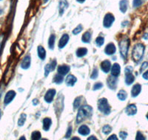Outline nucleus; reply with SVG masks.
Masks as SVG:
<instances>
[{
	"mask_svg": "<svg viewBox=\"0 0 148 140\" xmlns=\"http://www.w3.org/2000/svg\"><path fill=\"white\" fill-rule=\"evenodd\" d=\"M93 113V108L89 106H83L78 109V114L76 116V122L81 123L82 122L86 120L87 117H90Z\"/></svg>",
	"mask_w": 148,
	"mask_h": 140,
	"instance_id": "1",
	"label": "nucleus"
},
{
	"mask_svg": "<svg viewBox=\"0 0 148 140\" xmlns=\"http://www.w3.org/2000/svg\"><path fill=\"white\" fill-rule=\"evenodd\" d=\"M145 52V46L144 44H137L134 46L133 49V53H132V57L133 59L135 62H138L142 58Z\"/></svg>",
	"mask_w": 148,
	"mask_h": 140,
	"instance_id": "2",
	"label": "nucleus"
},
{
	"mask_svg": "<svg viewBox=\"0 0 148 140\" xmlns=\"http://www.w3.org/2000/svg\"><path fill=\"white\" fill-rule=\"evenodd\" d=\"M119 51L121 53V57L125 59L128 56V49H129L130 45V40L128 37H125L121 40V41L119 42Z\"/></svg>",
	"mask_w": 148,
	"mask_h": 140,
	"instance_id": "3",
	"label": "nucleus"
},
{
	"mask_svg": "<svg viewBox=\"0 0 148 140\" xmlns=\"http://www.w3.org/2000/svg\"><path fill=\"white\" fill-rule=\"evenodd\" d=\"M98 108L101 112L104 114H109L110 113V107L106 98H101L98 101Z\"/></svg>",
	"mask_w": 148,
	"mask_h": 140,
	"instance_id": "4",
	"label": "nucleus"
},
{
	"mask_svg": "<svg viewBox=\"0 0 148 140\" xmlns=\"http://www.w3.org/2000/svg\"><path fill=\"white\" fill-rule=\"evenodd\" d=\"M115 21V17L113 15L110 13H108V14H106L104 16V20H103V25L106 28H109L112 26L113 23Z\"/></svg>",
	"mask_w": 148,
	"mask_h": 140,
	"instance_id": "5",
	"label": "nucleus"
},
{
	"mask_svg": "<svg viewBox=\"0 0 148 140\" xmlns=\"http://www.w3.org/2000/svg\"><path fill=\"white\" fill-rule=\"evenodd\" d=\"M16 92L14 91V90H10V91H8L5 97V99H4V104L5 106L8 105L9 103H10L12 102V100H14L16 97Z\"/></svg>",
	"mask_w": 148,
	"mask_h": 140,
	"instance_id": "6",
	"label": "nucleus"
},
{
	"mask_svg": "<svg viewBox=\"0 0 148 140\" xmlns=\"http://www.w3.org/2000/svg\"><path fill=\"white\" fill-rule=\"evenodd\" d=\"M56 59H54L53 61H51L50 64H47L45 67H44V76L47 77L49 74V73L51 71H53L56 66Z\"/></svg>",
	"mask_w": 148,
	"mask_h": 140,
	"instance_id": "7",
	"label": "nucleus"
},
{
	"mask_svg": "<svg viewBox=\"0 0 148 140\" xmlns=\"http://www.w3.org/2000/svg\"><path fill=\"white\" fill-rule=\"evenodd\" d=\"M56 90L53 89H49L46 92L45 95H44V100L46 101V103H50L53 100V98H54L55 95H56Z\"/></svg>",
	"mask_w": 148,
	"mask_h": 140,
	"instance_id": "8",
	"label": "nucleus"
},
{
	"mask_svg": "<svg viewBox=\"0 0 148 140\" xmlns=\"http://www.w3.org/2000/svg\"><path fill=\"white\" fill-rule=\"evenodd\" d=\"M107 86L109 87L110 89L114 90L116 89V86H117V78L114 76H110L107 80Z\"/></svg>",
	"mask_w": 148,
	"mask_h": 140,
	"instance_id": "9",
	"label": "nucleus"
},
{
	"mask_svg": "<svg viewBox=\"0 0 148 140\" xmlns=\"http://www.w3.org/2000/svg\"><path fill=\"white\" fill-rule=\"evenodd\" d=\"M68 2L67 0H59V15L62 16L65 13V10L68 7Z\"/></svg>",
	"mask_w": 148,
	"mask_h": 140,
	"instance_id": "10",
	"label": "nucleus"
},
{
	"mask_svg": "<svg viewBox=\"0 0 148 140\" xmlns=\"http://www.w3.org/2000/svg\"><path fill=\"white\" fill-rule=\"evenodd\" d=\"M116 46L114 45V44H113V43H110V44H107V45L106 46L105 49H104V52H105L107 55H113L115 52H116Z\"/></svg>",
	"mask_w": 148,
	"mask_h": 140,
	"instance_id": "11",
	"label": "nucleus"
},
{
	"mask_svg": "<svg viewBox=\"0 0 148 140\" xmlns=\"http://www.w3.org/2000/svg\"><path fill=\"white\" fill-rule=\"evenodd\" d=\"M31 57L30 55H26L24 57V59L22 60V64H21V67L23 69H29L31 66Z\"/></svg>",
	"mask_w": 148,
	"mask_h": 140,
	"instance_id": "12",
	"label": "nucleus"
},
{
	"mask_svg": "<svg viewBox=\"0 0 148 140\" xmlns=\"http://www.w3.org/2000/svg\"><path fill=\"white\" fill-rule=\"evenodd\" d=\"M69 39L70 38H69V36H68V34H64L63 36H61V39H60L59 42V49H63L68 43Z\"/></svg>",
	"mask_w": 148,
	"mask_h": 140,
	"instance_id": "13",
	"label": "nucleus"
},
{
	"mask_svg": "<svg viewBox=\"0 0 148 140\" xmlns=\"http://www.w3.org/2000/svg\"><path fill=\"white\" fill-rule=\"evenodd\" d=\"M101 69L104 73H108L111 69V64L108 60L102 61L101 64Z\"/></svg>",
	"mask_w": 148,
	"mask_h": 140,
	"instance_id": "14",
	"label": "nucleus"
},
{
	"mask_svg": "<svg viewBox=\"0 0 148 140\" xmlns=\"http://www.w3.org/2000/svg\"><path fill=\"white\" fill-rule=\"evenodd\" d=\"M121 72V67L119 64H114L111 68V74L113 76L118 77L120 74Z\"/></svg>",
	"mask_w": 148,
	"mask_h": 140,
	"instance_id": "15",
	"label": "nucleus"
},
{
	"mask_svg": "<svg viewBox=\"0 0 148 140\" xmlns=\"http://www.w3.org/2000/svg\"><path fill=\"white\" fill-rule=\"evenodd\" d=\"M125 112H126L127 114L130 115V116L136 114V112H137V108H136V105H129V106L126 108V109H125Z\"/></svg>",
	"mask_w": 148,
	"mask_h": 140,
	"instance_id": "16",
	"label": "nucleus"
},
{
	"mask_svg": "<svg viewBox=\"0 0 148 140\" xmlns=\"http://www.w3.org/2000/svg\"><path fill=\"white\" fill-rule=\"evenodd\" d=\"M77 79L73 74H69L66 78V85L68 86H73L76 83Z\"/></svg>",
	"mask_w": 148,
	"mask_h": 140,
	"instance_id": "17",
	"label": "nucleus"
},
{
	"mask_svg": "<svg viewBox=\"0 0 148 140\" xmlns=\"http://www.w3.org/2000/svg\"><path fill=\"white\" fill-rule=\"evenodd\" d=\"M141 90V86L140 84H136L133 86L131 91V95L132 97H136L138 96L140 94Z\"/></svg>",
	"mask_w": 148,
	"mask_h": 140,
	"instance_id": "18",
	"label": "nucleus"
},
{
	"mask_svg": "<svg viewBox=\"0 0 148 140\" xmlns=\"http://www.w3.org/2000/svg\"><path fill=\"white\" fill-rule=\"evenodd\" d=\"M70 70V67L67 65H62V66H59L58 67V73L61 74V75H65L68 74Z\"/></svg>",
	"mask_w": 148,
	"mask_h": 140,
	"instance_id": "19",
	"label": "nucleus"
},
{
	"mask_svg": "<svg viewBox=\"0 0 148 140\" xmlns=\"http://www.w3.org/2000/svg\"><path fill=\"white\" fill-rule=\"evenodd\" d=\"M78 132L79 134H81V135L82 136H87L89 133H90V128H89L87 125H82V126L79 127Z\"/></svg>",
	"mask_w": 148,
	"mask_h": 140,
	"instance_id": "20",
	"label": "nucleus"
},
{
	"mask_svg": "<svg viewBox=\"0 0 148 140\" xmlns=\"http://www.w3.org/2000/svg\"><path fill=\"white\" fill-rule=\"evenodd\" d=\"M128 0H121L120 2H119V10L122 14L126 13V11L128 10Z\"/></svg>",
	"mask_w": 148,
	"mask_h": 140,
	"instance_id": "21",
	"label": "nucleus"
},
{
	"mask_svg": "<svg viewBox=\"0 0 148 140\" xmlns=\"http://www.w3.org/2000/svg\"><path fill=\"white\" fill-rule=\"evenodd\" d=\"M37 52L38 56L41 60H44L46 57V51L44 49V48L42 46H39L37 48Z\"/></svg>",
	"mask_w": 148,
	"mask_h": 140,
	"instance_id": "22",
	"label": "nucleus"
},
{
	"mask_svg": "<svg viewBox=\"0 0 148 140\" xmlns=\"http://www.w3.org/2000/svg\"><path fill=\"white\" fill-rule=\"evenodd\" d=\"M52 125V120L50 118L46 117L43 120V129L45 131H48Z\"/></svg>",
	"mask_w": 148,
	"mask_h": 140,
	"instance_id": "23",
	"label": "nucleus"
},
{
	"mask_svg": "<svg viewBox=\"0 0 148 140\" xmlns=\"http://www.w3.org/2000/svg\"><path fill=\"white\" fill-rule=\"evenodd\" d=\"M125 75H126V78H125V83H126V84L127 85L132 84L135 80V77L133 76V74H132V72L125 74Z\"/></svg>",
	"mask_w": 148,
	"mask_h": 140,
	"instance_id": "24",
	"label": "nucleus"
},
{
	"mask_svg": "<svg viewBox=\"0 0 148 140\" xmlns=\"http://www.w3.org/2000/svg\"><path fill=\"white\" fill-rule=\"evenodd\" d=\"M87 53V48L85 47H81L78 48L76 50V56L78 57H82L85 55H86Z\"/></svg>",
	"mask_w": 148,
	"mask_h": 140,
	"instance_id": "25",
	"label": "nucleus"
},
{
	"mask_svg": "<svg viewBox=\"0 0 148 140\" xmlns=\"http://www.w3.org/2000/svg\"><path fill=\"white\" fill-rule=\"evenodd\" d=\"M55 41H56V36L52 34L48 39V47L50 49H53L54 47Z\"/></svg>",
	"mask_w": 148,
	"mask_h": 140,
	"instance_id": "26",
	"label": "nucleus"
},
{
	"mask_svg": "<svg viewBox=\"0 0 148 140\" xmlns=\"http://www.w3.org/2000/svg\"><path fill=\"white\" fill-rule=\"evenodd\" d=\"M117 97L118 98H119V100H121V101H124V100H126L127 97H128V94H127L126 91H124V90H120V91H119V93H118Z\"/></svg>",
	"mask_w": 148,
	"mask_h": 140,
	"instance_id": "27",
	"label": "nucleus"
},
{
	"mask_svg": "<svg viewBox=\"0 0 148 140\" xmlns=\"http://www.w3.org/2000/svg\"><path fill=\"white\" fill-rule=\"evenodd\" d=\"M91 40V34L89 32H85L82 37V41L84 43H89Z\"/></svg>",
	"mask_w": 148,
	"mask_h": 140,
	"instance_id": "28",
	"label": "nucleus"
},
{
	"mask_svg": "<svg viewBox=\"0 0 148 140\" xmlns=\"http://www.w3.org/2000/svg\"><path fill=\"white\" fill-rule=\"evenodd\" d=\"M64 80V78H63V75H61L60 74H56L53 78V82L56 84H60L63 82Z\"/></svg>",
	"mask_w": 148,
	"mask_h": 140,
	"instance_id": "29",
	"label": "nucleus"
},
{
	"mask_svg": "<svg viewBox=\"0 0 148 140\" xmlns=\"http://www.w3.org/2000/svg\"><path fill=\"white\" fill-rule=\"evenodd\" d=\"M26 117H27V115L25 114H22L19 117V120H18V125L19 126H22V125H24L25 122L26 121Z\"/></svg>",
	"mask_w": 148,
	"mask_h": 140,
	"instance_id": "30",
	"label": "nucleus"
},
{
	"mask_svg": "<svg viewBox=\"0 0 148 140\" xmlns=\"http://www.w3.org/2000/svg\"><path fill=\"white\" fill-rule=\"evenodd\" d=\"M42 137L41 133L39 131H33L31 134V139L33 140H37V139H40Z\"/></svg>",
	"mask_w": 148,
	"mask_h": 140,
	"instance_id": "31",
	"label": "nucleus"
},
{
	"mask_svg": "<svg viewBox=\"0 0 148 140\" xmlns=\"http://www.w3.org/2000/svg\"><path fill=\"white\" fill-rule=\"evenodd\" d=\"M104 42V39L102 36H99V37L96 38L95 39V44L97 47H102Z\"/></svg>",
	"mask_w": 148,
	"mask_h": 140,
	"instance_id": "32",
	"label": "nucleus"
},
{
	"mask_svg": "<svg viewBox=\"0 0 148 140\" xmlns=\"http://www.w3.org/2000/svg\"><path fill=\"white\" fill-rule=\"evenodd\" d=\"M111 131H112V128L108 125H104V126L103 127V128H102V132H103L104 134H106V135L109 134Z\"/></svg>",
	"mask_w": 148,
	"mask_h": 140,
	"instance_id": "33",
	"label": "nucleus"
},
{
	"mask_svg": "<svg viewBox=\"0 0 148 140\" xmlns=\"http://www.w3.org/2000/svg\"><path fill=\"white\" fill-rule=\"evenodd\" d=\"M82 29H83V27H82V24H78V25L73 30V35H78V33H80V32H82Z\"/></svg>",
	"mask_w": 148,
	"mask_h": 140,
	"instance_id": "34",
	"label": "nucleus"
},
{
	"mask_svg": "<svg viewBox=\"0 0 148 140\" xmlns=\"http://www.w3.org/2000/svg\"><path fill=\"white\" fill-rule=\"evenodd\" d=\"M98 75H99V72H98L97 68H94L92 74L90 75V78H92V79H95L98 77Z\"/></svg>",
	"mask_w": 148,
	"mask_h": 140,
	"instance_id": "35",
	"label": "nucleus"
},
{
	"mask_svg": "<svg viewBox=\"0 0 148 140\" xmlns=\"http://www.w3.org/2000/svg\"><path fill=\"white\" fill-rule=\"evenodd\" d=\"M82 97H77L75 100V101L73 102V106H74V108H78L80 106V100Z\"/></svg>",
	"mask_w": 148,
	"mask_h": 140,
	"instance_id": "36",
	"label": "nucleus"
},
{
	"mask_svg": "<svg viewBox=\"0 0 148 140\" xmlns=\"http://www.w3.org/2000/svg\"><path fill=\"white\" fill-rule=\"evenodd\" d=\"M142 4V0H133V5L134 7H139L140 5Z\"/></svg>",
	"mask_w": 148,
	"mask_h": 140,
	"instance_id": "37",
	"label": "nucleus"
},
{
	"mask_svg": "<svg viewBox=\"0 0 148 140\" xmlns=\"http://www.w3.org/2000/svg\"><path fill=\"white\" fill-rule=\"evenodd\" d=\"M102 87H103V84L102 83H97L93 86V90H95H95H99Z\"/></svg>",
	"mask_w": 148,
	"mask_h": 140,
	"instance_id": "38",
	"label": "nucleus"
},
{
	"mask_svg": "<svg viewBox=\"0 0 148 140\" xmlns=\"http://www.w3.org/2000/svg\"><path fill=\"white\" fill-rule=\"evenodd\" d=\"M72 130H73V128H72L71 126L68 127V131H67V133H66V135H65V137H66V138H69V137L71 136Z\"/></svg>",
	"mask_w": 148,
	"mask_h": 140,
	"instance_id": "39",
	"label": "nucleus"
},
{
	"mask_svg": "<svg viewBox=\"0 0 148 140\" xmlns=\"http://www.w3.org/2000/svg\"><path fill=\"white\" fill-rule=\"evenodd\" d=\"M136 139H141V140H143V139H145V137H144V136L142 135V133H141V132H137V134H136Z\"/></svg>",
	"mask_w": 148,
	"mask_h": 140,
	"instance_id": "40",
	"label": "nucleus"
},
{
	"mask_svg": "<svg viewBox=\"0 0 148 140\" xmlns=\"http://www.w3.org/2000/svg\"><path fill=\"white\" fill-rule=\"evenodd\" d=\"M119 136H120V137H121L122 139H126L127 137H128V133H126L125 131L119 132Z\"/></svg>",
	"mask_w": 148,
	"mask_h": 140,
	"instance_id": "41",
	"label": "nucleus"
},
{
	"mask_svg": "<svg viewBox=\"0 0 148 140\" xmlns=\"http://www.w3.org/2000/svg\"><path fill=\"white\" fill-rule=\"evenodd\" d=\"M132 71H133V67H132V66H127V67L125 68V69H124L125 74H128V73L132 72Z\"/></svg>",
	"mask_w": 148,
	"mask_h": 140,
	"instance_id": "42",
	"label": "nucleus"
},
{
	"mask_svg": "<svg viewBox=\"0 0 148 140\" xmlns=\"http://www.w3.org/2000/svg\"><path fill=\"white\" fill-rule=\"evenodd\" d=\"M147 66H148V62H144L143 64H142V65H141V72H142L143 70H145V69L147 67Z\"/></svg>",
	"mask_w": 148,
	"mask_h": 140,
	"instance_id": "43",
	"label": "nucleus"
},
{
	"mask_svg": "<svg viewBox=\"0 0 148 140\" xmlns=\"http://www.w3.org/2000/svg\"><path fill=\"white\" fill-rule=\"evenodd\" d=\"M107 139H109V140H111V139H115V140H117L118 138L116 137V135H115V134H113V135L110 136V137H109V138Z\"/></svg>",
	"mask_w": 148,
	"mask_h": 140,
	"instance_id": "44",
	"label": "nucleus"
},
{
	"mask_svg": "<svg viewBox=\"0 0 148 140\" xmlns=\"http://www.w3.org/2000/svg\"><path fill=\"white\" fill-rule=\"evenodd\" d=\"M142 77H143V78H145V79L148 80V71L145 72L143 74V75H142Z\"/></svg>",
	"mask_w": 148,
	"mask_h": 140,
	"instance_id": "45",
	"label": "nucleus"
},
{
	"mask_svg": "<svg viewBox=\"0 0 148 140\" xmlns=\"http://www.w3.org/2000/svg\"><path fill=\"white\" fill-rule=\"evenodd\" d=\"M33 104L34 106H36V105L39 104V100H38V99H34V100H33Z\"/></svg>",
	"mask_w": 148,
	"mask_h": 140,
	"instance_id": "46",
	"label": "nucleus"
},
{
	"mask_svg": "<svg viewBox=\"0 0 148 140\" xmlns=\"http://www.w3.org/2000/svg\"><path fill=\"white\" fill-rule=\"evenodd\" d=\"M87 139H88V140H90V139H95V140H96V139H97V138L94 137V136H91V137H89V138Z\"/></svg>",
	"mask_w": 148,
	"mask_h": 140,
	"instance_id": "47",
	"label": "nucleus"
},
{
	"mask_svg": "<svg viewBox=\"0 0 148 140\" xmlns=\"http://www.w3.org/2000/svg\"><path fill=\"white\" fill-rule=\"evenodd\" d=\"M143 38L145 39H148V34L147 33L145 34V35H144V36H143Z\"/></svg>",
	"mask_w": 148,
	"mask_h": 140,
	"instance_id": "48",
	"label": "nucleus"
},
{
	"mask_svg": "<svg viewBox=\"0 0 148 140\" xmlns=\"http://www.w3.org/2000/svg\"><path fill=\"white\" fill-rule=\"evenodd\" d=\"M76 1L78 3H83V2H85V0H76Z\"/></svg>",
	"mask_w": 148,
	"mask_h": 140,
	"instance_id": "49",
	"label": "nucleus"
},
{
	"mask_svg": "<svg viewBox=\"0 0 148 140\" xmlns=\"http://www.w3.org/2000/svg\"><path fill=\"white\" fill-rule=\"evenodd\" d=\"M73 139H80L78 138V137H73Z\"/></svg>",
	"mask_w": 148,
	"mask_h": 140,
	"instance_id": "50",
	"label": "nucleus"
},
{
	"mask_svg": "<svg viewBox=\"0 0 148 140\" xmlns=\"http://www.w3.org/2000/svg\"><path fill=\"white\" fill-rule=\"evenodd\" d=\"M43 1H44V3H47L49 0H43Z\"/></svg>",
	"mask_w": 148,
	"mask_h": 140,
	"instance_id": "51",
	"label": "nucleus"
},
{
	"mask_svg": "<svg viewBox=\"0 0 148 140\" xmlns=\"http://www.w3.org/2000/svg\"><path fill=\"white\" fill-rule=\"evenodd\" d=\"M20 139H25V137H21Z\"/></svg>",
	"mask_w": 148,
	"mask_h": 140,
	"instance_id": "52",
	"label": "nucleus"
},
{
	"mask_svg": "<svg viewBox=\"0 0 148 140\" xmlns=\"http://www.w3.org/2000/svg\"><path fill=\"white\" fill-rule=\"evenodd\" d=\"M1 116H2V112L0 111V118H1Z\"/></svg>",
	"mask_w": 148,
	"mask_h": 140,
	"instance_id": "53",
	"label": "nucleus"
},
{
	"mask_svg": "<svg viewBox=\"0 0 148 140\" xmlns=\"http://www.w3.org/2000/svg\"><path fill=\"white\" fill-rule=\"evenodd\" d=\"M147 120H148V113H147Z\"/></svg>",
	"mask_w": 148,
	"mask_h": 140,
	"instance_id": "54",
	"label": "nucleus"
},
{
	"mask_svg": "<svg viewBox=\"0 0 148 140\" xmlns=\"http://www.w3.org/2000/svg\"><path fill=\"white\" fill-rule=\"evenodd\" d=\"M0 1H2V0H0Z\"/></svg>",
	"mask_w": 148,
	"mask_h": 140,
	"instance_id": "55",
	"label": "nucleus"
}]
</instances>
